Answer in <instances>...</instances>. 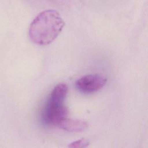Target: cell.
Returning <instances> with one entry per match:
<instances>
[{
    "mask_svg": "<svg viewBox=\"0 0 148 148\" xmlns=\"http://www.w3.org/2000/svg\"><path fill=\"white\" fill-rule=\"evenodd\" d=\"M90 142L88 139L85 138H82L81 139L71 142L68 145V147L71 148H83L86 147L88 146Z\"/></svg>",
    "mask_w": 148,
    "mask_h": 148,
    "instance_id": "5b68a950",
    "label": "cell"
},
{
    "mask_svg": "<svg viewBox=\"0 0 148 148\" xmlns=\"http://www.w3.org/2000/svg\"><path fill=\"white\" fill-rule=\"evenodd\" d=\"M68 92V87L65 83H60L53 88L43 113L46 124L57 126L61 120L67 117L68 110L64 102Z\"/></svg>",
    "mask_w": 148,
    "mask_h": 148,
    "instance_id": "7a4b0ae2",
    "label": "cell"
},
{
    "mask_svg": "<svg viewBox=\"0 0 148 148\" xmlns=\"http://www.w3.org/2000/svg\"><path fill=\"white\" fill-rule=\"evenodd\" d=\"M107 79L101 74L84 75L76 82V88L84 93H92L101 90L106 83Z\"/></svg>",
    "mask_w": 148,
    "mask_h": 148,
    "instance_id": "3957f363",
    "label": "cell"
},
{
    "mask_svg": "<svg viewBox=\"0 0 148 148\" xmlns=\"http://www.w3.org/2000/svg\"><path fill=\"white\" fill-rule=\"evenodd\" d=\"M64 25L65 23L57 11L46 10L40 13L31 23L29 36L36 44L47 45L58 36Z\"/></svg>",
    "mask_w": 148,
    "mask_h": 148,
    "instance_id": "6da1fadb",
    "label": "cell"
},
{
    "mask_svg": "<svg viewBox=\"0 0 148 148\" xmlns=\"http://www.w3.org/2000/svg\"><path fill=\"white\" fill-rule=\"evenodd\" d=\"M88 124L86 121L82 120L65 117L58 124L57 127L71 132H79L87 128Z\"/></svg>",
    "mask_w": 148,
    "mask_h": 148,
    "instance_id": "277c9868",
    "label": "cell"
}]
</instances>
